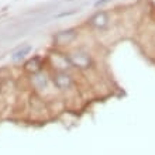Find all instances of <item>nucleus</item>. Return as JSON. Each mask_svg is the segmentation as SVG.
Listing matches in <instances>:
<instances>
[{
  "label": "nucleus",
  "mask_w": 155,
  "mask_h": 155,
  "mask_svg": "<svg viewBox=\"0 0 155 155\" xmlns=\"http://www.w3.org/2000/svg\"><path fill=\"white\" fill-rule=\"evenodd\" d=\"M65 52L75 74H89L96 69V58L89 48L78 44L69 49H65Z\"/></svg>",
  "instance_id": "nucleus-1"
},
{
  "label": "nucleus",
  "mask_w": 155,
  "mask_h": 155,
  "mask_svg": "<svg viewBox=\"0 0 155 155\" xmlns=\"http://www.w3.org/2000/svg\"><path fill=\"white\" fill-rule=\"evenodd\" d=\"M116 16L113 10L109 8H96L83 23V27L87 28L90 33L104 34L109 33L116 23Z\"/></svg>",
  "instance_id": "nucleus-2"
},
{
  "label": "nucleus",
  "mask_w": 155,
  "mask_h": 155,
  "mask_svg": "<svg viewBox=\"0 0 155 155\" xmlns=\"http://www.w3.org/2000/svg\"><path fill=\"white\" fill-rule=\"evenodd\" d=\"M25 83L28 86V89L31 90V93L38 94L41 97H44L45 100H49L48 94L55 93L52 81H51V69L49 68L37 72V74L28 75L25 78Z\"/></svg>",
  "instance_id": "nucleus-3"
},
{
  "label": "nucleus",
  "mask_w": 155,
  "mask_h": 155,
  "mask_svg": "<svg viewBox=\"0 0 155 155\" xmlns=\"http://www.w3.org/2000/svg\"><path fill=\"white\" fill-rule=\"evenodd\" d=\"M51 81L55 92L62 96L78 93V79L74 71H51Z\"/></svg>",
  "instance_id": "nucleus-4"
},
{
  "label": "nucleus",
  "mask_w": 155,
  "mask_h": 155,
  "mask_svg": "<svg viewBox=\"0 0 155 155\" xmlns=\"http://www.w3.org/2000/svg\"><path fill=\"white\" fill-rule=\"evenodd\" d=\"M81 27H68L58 30L51 35V47L58 49H69L78 45V40L81 38Z\"/></svg>",
  "instance_id": "nucleus-5"
},
{
  "label": "nucleus",
  "mask_w": 155,
  "mask_h": 155,
  "mask_svg": "<svg viewBox=\"0 0 155 155\" xmlns=\"http://www.w3.org/2000/svg\"><path fill=\"white\" fill-rule=\"evenodd\" d=\"M45 58H47V64H48V68L51 71H72L69 59H68L66 52L64 49L51 47V49L47 52Z\"/></svg>",
  "instance_id": "nucleus-6"
},
{
  "label": "nucleus",
  "mask_w": 155,
  "mask_h": 155,
  "mask_svg": "<svg viewBox=\"0 0 155 155\" xmlns=\"http://www.w3.org/2000/svg\"><path fill=\"white\" fill-rule=\"evenodd\" d=\"M47 68H48L47 58H45V55H41V54L30 55V57L21 64V72H23L25 76L41 72V71L47 69Z\"/></svg>",
  "instance_id": "nucleus-7"
},
{
  "label": "nucleus",
  "mask_w": 155,
  "mask_h": 155,
  "mask_svg": "<svg viewBox=\"0 0 155 155\" xmlns=\"http://www.w3.org/2000/svg\"><path fill=\"white\" fill-rule=\"evenodd\" d=\"M31 52H33V45L31 44H21L20 47L10 55V61H12L13 64H16V65H18V64L21 65V64L30 57Z\"/></svg>",
  "instance_id": "nucleus-8"
},
{
  "label": "nucleus",
  "mask_w": 155,
  "mask_h": 155,
  "mask_svg": "<svg viewBox=\"0 0 155 155\" xmlns=\"http://www.w3.org/2000/svg\"><path fill=\"white\" fill-rule=\"evenodd\" d=\"M79 13V8L74 7V8H69V10H64V12H59L55 14V20H61V18H66V17H72L75 14Z\"/></svg>",
  "instance_id": "nucleus-9"
},
{
  "label": "nucleus",
  "mask_w": 155,
  "mask_h": 155,
  "mask_svg": "<svg viewBox=\"0 0 155 155\" xmlns=\"http://www.w3.org/2000/svg\"><path fill=\"white\" fill-rule=\"evenodd\" d=\"M113 0H96L93 3V7L94 8H103L106 4H109V3H111Z\"/></svg>",
  "instance_id": "nucleus-10"
},
{
  "label": "nucleus",
  "mask_w": 155,
  "mask_h": 155,
  "mask_svg": "<svg viewBox=\"0 0 155 155\" xmlns=\"http://www.w3.org/2000/svg\"><path fill=\"white\" fill-rule=\"evenodd\" d=\"M3 99V85H2V81H0V100Z\"/></svg>",
  "instance_id": "nucleus-11"
},
{
  "label": "nucleus",
  "mask_w": 155,
  "mask_h": 155,
  "mask_svg": "<svg viewBox=\"0 0 155 155\" xmlns=\"http://www.w3.org/2000/svg\"><path fill=\"white\" fill-rule=\"evenodd\" d=\"M152 33H154V37H155V21H154V31Z\"/></svg>",
  "instance_id": "nucleus-12"
}]
</instances>
